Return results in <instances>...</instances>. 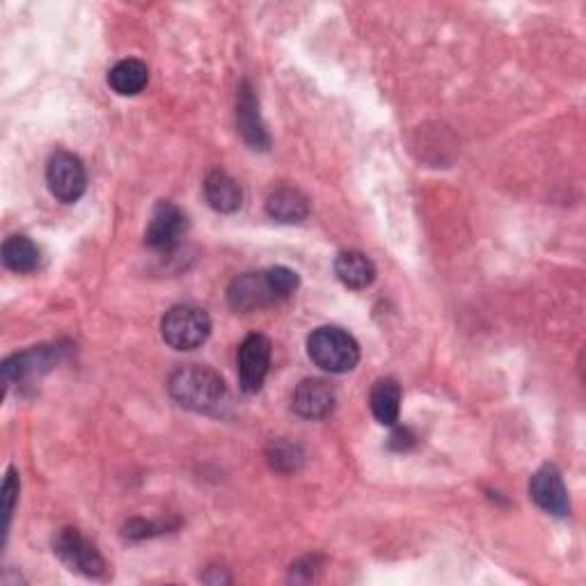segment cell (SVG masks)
I'll return each instance as SVG.
<instances>
[{
    "label": "cell",
    "instance_id": "3957f363",
    "mask_svg": "<svg viewBox=\"0 0 586 586\" xmlns=\"http://www.w3.org/2000/svg\"><path fill=\"white\" fill-rule=\"evenodd\" d=\"M307 353L312 362L328 371V374H346L353 371L360 362V346L346 330L337 326L316 328L307 337Z\"/></svg>",
    "mask_w": 586,
    "mask_h": 586
},
{
    "label": "cell",
    "instance_id": "ba28073f",
    "mask_svg": "<svg viewBox=\"0 0 586 586\" xmlns=\"http://www.w3.org/2000/svg\"><path fill=\"white\" fill-rule=\"evenodd\" d=\"M273 346L271 339L263 335H248L238 349V381L246 394H255L261 390L266 376L271 369Z\"/></svg>",
    "mask_w": 586,
    "mask_h": 586
},
{
    "label": "cell",
    "instance_id": "52a82bcc",
    "mask_svg": "<svg viewBox=\"0 0 586 586\" xmlns=\"http://www.w3.org/2000/svg\"><path fill=\"white\" fill-rule=\"evenodd\" d=\"M185 227H189L185 213L174 202L161 200L151 211V221L145 232V244L156 252L168 255L179 246Z\"/></svg>",
    "mask_w": 586,
    "mask_h": 586
},
{
    "label": "cell",
    "instance_id": "9a60e30c",
    "mask_svg": "<svg viewBox=\"0 0 586 586\" xmlns=\"http://www.w3.org/2000/svg\"><path fill=\"white\" fill-rule=\"evenodd\" d=\"M335 273L343 286L360 291L374 284L376 266L367 255L358 250H346V252H339L335 259Z\"/></svg>",
    "mask_w": 586,
    "mask_h": 586
},
{
    "label": "cell",
    "instance_id": "4fadbf2b",
    "mask_svg": "<svg viewBox=\"0 0 586 586\" xmlns=\"http://www.w3.org/2000/svg\"><path fill=\"white\" fill-rule=\"evenodd\" d=\"M266 213L278 223L298 225L309 216V200L298 189L280 185L266 200Z\"/></svg>",
    "mask_w": 586,
    "mask_h": 586
},
{
    "label": "cell",
    "instance_id": "ac0fdd59",
    "mask_svg": "<svg viewBox=\"0 0 586 586\" xmlns=\"http://www.w3.org/2000/svg\"><path fill=\"white\" fill-rule=\"evenodd\" d=\"M42 261L40 248L29 236H10L3 244V263L12 273H33Z\"/></svg>",
    "mask_w": 586,
    "mask_h": 586
},
{
    "label": "cell",
    "instance_id": "e0dca14e",
    "mask_svg": "<svg viewBox=\"0 0 586 586\" xmlns=\"http://www.w3.org/2000/svg\"><path fill=\"white\" fill-rule=\"evenodd\" d=\"M147 83H149V67L136 58L120 60L109 71V86L120 97H136L147 88Z\"/></svg>",
    "mask_w": 586,
    "mask_h": 586
},
{
    "label": "cell",
    "instance_id": "7a4b0ae2",
    "mask_svg": "<svg viewBox=\"0 0 586 586\" xmlns=\"http://www.w3.org/2000/svg\"><path fill=\"white\" fill-rule=\"evenodd\" d=\"M298 284L301 280L296 271L286 269V266H275L269 271L236 278L227 289V301L236 312H257L291 298Z\"/></svg>",
    "mask_w": 586,
    "mask_h": 586
},
{
    "label": "cell",
    "instance_id": "44dd1931",
    "mask_svg": "<svg viewBox=\"0 0 586 586\" xmlns=\"http://www.w3.org/2000/svg\"><path fill=\"white\" fill-rule=\"evenodd\" d=\"M164 529H168V525H158V522H151V520H131L126 527H124V537L128 541H140V539H149V537H156L161 534Z\"/></svg>",
    "mask_w": 586,
    "mask_h": 586
},
{
    "label": "cell",
    "instance_id": "ffe728a7",
    "mask_svg": "<svg viewBox=\"0 0 586 586\" xmlns=\"http://www.w3.org/2000/svg\"><path fill=\"white\" fill-rule=\"evenodd\" d=\"M19 474L14 467L8 470L5 474V482H3V514H5V531L10 529L12 516H14V506L19 499Z\"/></svg>",
    "mask_w": 586,
    "mask_h": 586
},
{
    "label": "cell",
    "instance_id": "9c48e42d",
    "mask_svg": "<svg viewBox=\"0 0 586 586\" xmlns=\"http://www.w3.org/2000/svg\"><path fill=\"white\" fill-rule=\"evenodd\" d=\"M529 495L541 511L554 518H566L571 514V497L564 484V476L554 465H543L534 472L529 482Z\"/></svg>",
    "mask_w": 586,
    "mask_h": 586
},
{
    "label": "cell",
    "instance_id": "7402d4cb",
    "mask_svg": "<svg viewBox=\"0 0 586 586\" xmlns=\"http://www.w3.org/2000/svg\"><path fill=\"white\" fill-rule=\"evenodd\" d=\"M417 438L413 436L410 429H394L392 438H390V449L394 451H408L410 447H415Z\"/></svg>",
    "mask_w": 586,
    "mask_h": 586
},
{
    "label": "cell",
    "instance_id": "8992f818",
    "mask_svg": "<svg viewBox=\"0 0 586 586\" xmlns=\"http://www.w3.org/2000/svg\"><path fill=\"white\" fill-rule=\"evenodd\" d=\"M53 552L58 554L69 571L86 577H101L105 573V562L99 550L74 527L58 531L56 539H53Z\"/></svg>",
    "mask_w": 586,
    "mask_h": 586
},
{
    "label": "cell",
    "instance_id": "5b68a950",
    "mask_svg": "<svg viewBox=\"0 0 586 586\" xmlns=\"http://www.w3.org/2000/svg\"><path fill=\"white\" fill-rule=\"evenodd\" d=\"M46 183L50 195L63 204H74L86 195L88 172L81 158L71 151H56L48 158Z\"/></svg>",
    "mask_w": 586,
    "mask_h": 586
},
{
    "label": "cell",
    "instance_id": "5bb4252c",
    "mask_svg": "<svg viewBox=\"0 0 586 586\" xmlns=\"http://www.w3.org/2000/svg\"><path fill=\"white\" fill-rule=\"evenodd\" d=\"M204 195L213 211L218 213H234L241 209L244 191L225 170H213L204 179Z\"/></svg>",
    "mask_w": 586,
    "mask_h": 586
},
{
    "label": "cell",
    "instance_id": "2e32d148",
    "mask_svg": "<svg viewBox=\"0 0 586 586\" xmlns=\"http://www.w3.org/2000/svg\"><path fill=\"white\" fill-rule=\"evenodd\" d=\"M369 406L379 424L396 426L398 415H402V385H398L394 379L376 381V385L371 387Z\"/></svg>",
    "mask_w": 586,
    "mask_h": 586
},
{
    "label": "cell",
    "instance_id": "7c38bea8",
    "mask_svg": "<svg viewBox=\"0 0 586 586\" xmlns=\"http://www.w3.org/2000/svg\"><path fill=\"white\" fill-rule=\"evenodd\" d=\"M236 126L241 138L252 147V149H269L271 136L263 126L261 113H259V99L248 81L241 83L236 97Z\"/></svg>",
    "mask_w": 586,
    "mask_h": 586
},
{
    "label": "cell",
    "instance_id": "6da1fadb",
    "mask_svg": "<svg viewBox=\"0 0 586 586\" xmlns=\"http://www.w3.org/2000/svg\"><path fill=\"white\" fill-rule=\"evenodd\" d=\"M168 392L181 408L202 415H221L229 406V392L223 376L202 364H183L172 371Z\"/></svg>",
    "mask_w": 586,
    "mask_h": 586
},
{
    "label": "cell",
    "instance_id": "d6986e66",
    "mask_svg": "<svg viewBox=\"0 0 586 586\" xmlns=\"http://www.w3.org/2000/svg\"><path fill=\"white\" fill-rule=\"evenodd\" d=\"M266 461H269V465L273 470L289 474V472H296L303 465L305 454H303L301 444L280 438V440H273L269 447H266Z\"/></svg>",
    "mask_w": 586,
    "mask_h": 586
},
{
    "label": "cell",
    "instance_id": "277c9868",
    "mask_svg": "<svg viewBox=\"0 0 586 586\" xmlns=\"http://www.w3.org/2000/svg\"><path fill=\"white\" fill-rule=\"evenodd\" d=\"M161 335L174 351H195L211 335V318L200 307L177 305L166 312Z\"/></svg>",
    "mask_w": 586,
    "mask_h": 586
},
{
    "label": "cell",
    "instance_id": "8fae6325",
    "mask_svg": "<svg viewBox=\"0 0 586 586\" xmlns=\"http://www.w3.org/2000/svg\"><path fill=\"white\" fill-rule=\"evenodd\" d=\"M337 404V394L328 381L322 379H305L293 390L291 408L303 419H326L333 415Z\"/></svg>",
    "mask_w": 586,
    "mask_h": 586
},
{
    "label": "cell",
    "instance_id": "30bf717a",
    "mask_svg": "<svg viewBox=\"0 0 586 586\" xmlns=\"http://www.w3.org/2000/svg\"><path fill=\"white\" fill-rule=\"evenodd\" d=\"M65 351L67 349L60 343H48V346H33L31 351L16 353L3 362V381L21 383L42 376L65 358Z\"/></svg>",
    "mask_w": 586,
    "mask_h": 586
}]
</instances>
